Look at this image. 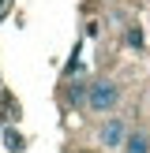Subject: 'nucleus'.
I'll use <instances>...</instances> for the list:
<instances>
[{
	"label": "nucleus",
	"instance_id": "nucleus-1",
	"mask_svg": "<svg viewBox=\"0 0 150 153\" xmlns=\"http://www.w3.org/2000/svg\"><path fill=\"white\" fill-rule=\"evenodd\" d=\"M120 105V86L116 82H94L86 94V108L98 112V116H105V112H112Z\"/></svg>",
	"mask_w": 150,
	"mask_h": 153
},
{
	"label": "nucleus",
	"instance_id": "nucleus-2",
	"mask_svg": "<svg viewBox=\"0 0 150 153\" xmlns=\"http://www.w3.org/2000/svg\"><path fill=\"white\" fill-rule=\"evenodd\" d=\"M124 138H128L124 123H120V120H105V127H101V146H124Z\"/></svg>",
	"mask_w": 150,
	"mask_h": 153
},
{
	"label": "nucleus",
	"instance_id": "nucleus-3",
	"mask_svg": "<svg viewBox=\"0 0 150 153\" xmlns=\"http://www.w3.org/2000/svg\"><path fill=\"white\" fill-rule=\"evenodd\" d=\"M120 149H124V153H150V138L135 131V134H128V138H124V146H120Z\"/></svg>",
	"mask_w": 150,
	"mask_h": 153
},
{
	"label": "nucleus",
	"instance_id": "nucleus-4",
	"mask_svg": "<svg viewBox=\"0 0 150 153\" xmlns=\"http://www.w3.org/2000/svg\"><path fill=\"white\" fill-rule=\"evenodd\" d=\"M86 94H90V86H82V82H75V86L68 90V97H71L75 105H79V101H86Z\"/></svg>",
	"mask_w": 150,
	"mask_h": 153
},
{
	"label": "nucleus",
	"instance_id": "nucleus-5",
	"mask_svg": "<svg viewBox=\"0 0 150 153\" xmlns=\"http://www.w3.org/2000/svg\"><path fill=\"white\" fill-rule=\"evenodd\" d=\"M128 41H131V45H142V30L131 26V30H128Z\"/></svg>",
	"mask_w": 150,
	"mask_h": 153
}]
</instances>
